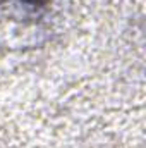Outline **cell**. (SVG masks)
Wrapping results in <instances>:
<instances>
[{"label": "cell", "instance_id": "obj_1", "mask_svg": "<svg viewBox=\"0 0 146 148\" xmlns=\"http://www.w3.org/2000/svg\"><path fill=\"white\" fill-rule=\"evenodd\" d=\"M24 2H28V3H31V5H40V3H43V0H24Z\"/></svg>", "mask_w": 146, "mask_h": 148}]
</instances>
